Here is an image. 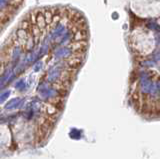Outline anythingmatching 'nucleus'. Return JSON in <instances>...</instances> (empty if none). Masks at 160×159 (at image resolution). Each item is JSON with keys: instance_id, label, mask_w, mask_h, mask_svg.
<instances>
[{"instance_id": "nucleus-1", "label": "nucleus", "mask_w": 160, "mask_h": 159, "mask_svg": "<svg viewBox=\"0 0 160 159\" xmlns=\"http://www.w3.org/2000/svg\"><path fill=\"white\" fill-rule=\"evenodd\" d=\"M87 38H88L87 29H79L74 33L73 41H86Z\"/></svg>"}, {"instance_id": "nucleus-2", "label": "nucleus", "mask_w": 160, "mask_h": 159, "mask_svg": "<svg viewBox=\"0 0 160 159\" xmlns=\"http://www.w3.org/2000/svg\"><path fill=\"white\" fill-rule=\"evenodd\" d=\"M81 61H82V59L76 58L75 60H69L67 61V62H68V66L70 67L71 69H77V68L80 67Z\"/></svg>"}]
</instances>
